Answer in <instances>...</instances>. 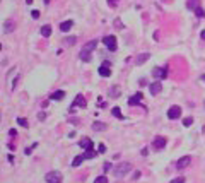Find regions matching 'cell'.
<instances>
[{"label":"cell","mask_w":205,"mask_h":183,"mask_svg":"<svg viewBox=\"0 0 205 183\" xmlns=\"http://www.w3.org/2000/svg\"><path fill=\"white\" fill-rule=\"evenodd\" d=\"M72 26H74V21H63L60 24V31H63V33H67V31L72 29Z\"/></svg>","instance_id":"obj_16"},{"label":"cell","mask_w":205,"mask_h":183,"mask_svg":"<svg viewBox=\"0 0 205 183\" xmlns=\"http://www.w3.org/2000/svg\"><path fill=\"white\" fill-rule=\"evenodd\" d=\"M111 113H113V117H116L118 120H123V115H122V109L118 108V106H115L113 109H111Z\"/></svg>","instance_id":"obj_22"},{"label":"cell","mask_w":205,"mask_h":183,"mask_svg":"<svg viewBox=\"0 0 205 183\" xmlns=\"http://www.w3.org/2000/svg\"><path fill=\"white\" fill-rule=\"evenodd\" d=\"M41 34L48 38V36L51 34V26H48V24H46V26H43V27H41Z\"/></svg>","instance_id":"obj_23"},{"label":"cell","mask_w":205,"mask_h":183,"mask_svg":"<svg viewBox=\"0 0 205 183\" xmlns=\"http://www.w3.org/2000/svg\"><path fill=\"white\" fill-rule=\"evenodd\" d=\"M75 41H77V38H75V36H72V38H65V43L67 45H74Z\"/></svg>","instance_id":"obj_28"},{"label":"cell","mask_w":205,"mask_h":183,"mask_svg":"<svg viewBox=\"0 0 205 183\" xmlns=\"http://www.w3.org/2000/svg\"><path fill=\"white\" fill-rule=\"evenodd\" d=\"M31 16H33V19H38L39 17V12H38V10H33V14H31Z\"/></svg>","instance_id":"obj_33"},{"label":"cell","mask_w":205,"mask_h":183,"mask_svg":"<svg viewBox=\"0 0 205 183\" xmlns=\"http://www.w3.org/2000/svg\"><path fill=\"white\" fill-rule=\"evenodd\" d=\"M14 29H16V22H14L12 19H9V21H5V22H4V33H5V34L12 33Z\"/></svg>","instance_id":"obj_10"},{"label":"cell","mask_w":205,"mask_h":183,"mask_svg":"<svg viewBox=\"0 0 205 183\" xmlns=\"http://www.w3.org/2000/svg\"><path fill=\"white\" fill-rule=\"evenodd\" d=\"M96 156V152H94V151H92V149H89V151H86V154H84V157H86V159H92V157Z\"/></svg>","instance_id":"obj_24"},{"label":"cell","mask_w":205,"mask_h":183,"mask_svg":"<svg viewBox=\"0 0 205 183\" xmlns=\"http://www.w3.org/2000/svg\"><path fill=\"white\" fill-rule=\"evenodd\" d=\"M79 145L82 149H86V151H89V149H92V140L89 139V137H82L80 142H79Z\"/></svg>","instance_id":"obj_12"},{"label":"cell","mask_w":205,"mask_h":183,"mask_svg":"<svg viewBox=\"0 0 205 183\" xmlns=\"http://www.w3.org/2000/svg\"><path fill=\"white\" fill-rule=\"evenodd\" d=\"M149 89H150V94H152V96H156V94H159V92H161L162 86H161V82L157 81V82H152V84H150V86H149Z\"/></svg>","instance_id":"obj_13"},{"label":"cell","mask_w":205,"mask_h":183,"mask_svg":"<svg viewBox=\"0 0 205 183\" xmlns=\"http://www.w3.org/2000/svg\"><path fill=\"white\" fill-rule=\"evenodd\" d=\"M84 159H86V157H84V154H82V156H75V157H74V161H72V166H74V168L80 166V164H82Z\"/></svg>","instance_id":"obj_20"},{"label":"cell","mask_w":205,"mask_h":183,"mask_svg":"<svg viewBox=\"0 0 205 183\" xmlns=\"http://www.w3.org/2000/svg\"><path fill=\"white\" fill-rule=\"evenodd\" d=\"M202 39H205V29L202 31Z\"/></svg>","instance_id":"obj_37"},{"label":"cell","mask_w":205,"mask_h":183,"mask_svg":"<svg viewBox=\"0 0 205 183\" xmlns=\"http://www.w3.org/2000/svg\"><path fill=\"white\" fill-rule=\"evenodd\" d=\"M152 75L157 79V81H161V79L168 77V70L162 69V67H156V69H152Z\"/></svg>","instance_id":"obj_6"},{"label":"cell","mask_w":205,"mask_h":183,"mask_svg":"<svg viewBox=\"0 0 205 183\" xmlns=\"http://www.w3.org/2000/svg\"><path fill=\"white\" fill-rule=\"evenodd\" d=\"M26 4H33V0H26Z\"/></svg>","instance_id":"obj_38"},{"label":"cell","mask_w":205,"mask_h":183,"mask_svg":"<svg viewBox=\"0 0 205 183\" xmlns=\"http://www.w3.org/2000/svg\"><path fill=\"white\" fill-rule=\"evenodd\" d=\"M46 183H62V174L58 171H50L46 173Z\"/></svg>","instance_id":"obj_4"},{"label":"cell","mask_w":205,"mask_h":183,"mask_svg":"<svg viewBox=\"0 0 205 183\" xmlns=\"http://www.w3.org/2000/svg\"><path fill=\"white\" fill-rule=\"evenodd\" d=\"M97 152H101V154L106 152V145L104 144H99V145H97Z\"/></svg>","instance_id":"obj_29"},{"label":"cell","mask_w":205,"mask_h":183,"mask_svg":"<svg viewBox=\"0 0 205 183\" xmlns=\"http://www.w3.org/2000/svg\"><path fill=\"white\" fill-rule=\"evenodd\" d=\"M190 161H192V157L190 156H183L178 163H176V168H178V170H183V168H186V166L190 164Z\"/></svg>","instance_id":"obj_9"},{"label":"cell","mask_w":205,"mask_h":183,"mask_svg":"<svg viewBox=\"0 0 205 183\" xmlns=\"http://www.w3.org/2000/svg\"><path fill=\"white\" fill-rule=\"evenodd\" d=\"M74 105L80 106V108H84V106L87 105V103H86V99H84L82 94H77V98H75V101H74Z\"/></svg>","instance_id":"obj_18"},{"label":"cell","mask_w":205,"mask_h":183,"mask_svg":"<svg viewBox=\"0 0 205 183\" xmlns=\"http://www.w3.org/2000/svg\"><path fill=\"white\" fill-rule=\"evenodd\" d=\"M109 65H111L109 62H103V65L99 67V70H97L101 77H109V75H111V70H109Z\"/></svg>","instance_id":"obj_8"},{"label":"cell","mask_w":205,"mask_h":183,"mask_svg":"<svg viewBox=\"0 0 205 183\" xmlns=\"http://www.w3.org/2000/svg\"><path fill=\"white\" fill-rule=\"evenodd\" d=\"M169 183H185V178H183V176H179V178H175V180H171Z\"/></svg>","instance_id":"obj_30"},{"label":"cell","mask_w":205,"mask_h":183,"mask_svg":"<svg viewBox=\"0 0 205 183\" xmlns=\"http://www.w3.org/2000/svg\"><path fill=\"white\" fill-rule=\"evenodd\" d=\"M186 7H188L190 10H193V12H195V10L200 7V0H188V2H186Z\"/></svg>","instance_id":"obj_15"},{"label":"cell","mask_w":205,"mask_h":183,"mask_svg":"<svg viewBox=\"0 0 205 183\" xmlns=\"http://www.w3.org/2000/svg\"><path fill=\"white\" fill-rule=\"evenodd\" d=\"M181 117V108H179V106H171L169 109H168V118H169V120H176V118H179Z\"/></svg>","instance_id":"obj_5"},{"label":"cell","mask_w":205,"mask_h":183,"mask_svg":"<svg viewBox=\"0 0 205 183\" xmlns=\"http://www.w3.org/2000/svg\"><path fill=\"white\" fill-rule=\"evenodd\" d=\"M115 26L120 27V29H123V24H122V21H120V19H116V21H115Z\"/></svg>","instance_id":"obj_32"},{"label":"cell","mask_w":205,"mask_h":183,"mask_svg":"<svg viewBox=\"0 0 205 183\" xmlns=\"http://www.w3.org/2000/svg\"><path fill=\"white\" fill-rule=\"evenodd\" d=\"M164 145H166V139H164V137H161V135H157L156 139L152 140V147L156 149V151L164 149Z\"/></svg>","instance_id":"obj_7"},{"label":"cell","mask_w":205,"mask_h":183,"mask_svg":"<svg viewBox=\"0 0 205 183\" xmlns=\"http://www.w3.org/2000/svg\"><path fill=\"white\" fill-rule=\"evenodd\" d=\"M195 14H196V16H198V17H203V16H205V12H203V10H202V7H198V9L195 10Z\"/></svg>","instance_id":"obj_31"},{"label":"cell","mask_w":205,"mask_h":183,"mask_svg":"<svg viewBox=\"0 0 205 183\" xmlns=\"http://www.w3.org/2000/svg\"><path fill=\"white\" fill-rule=\"evenodd\" d=\"M103 43L106 45V48L109 50V52H115V50H116V38H115V36H104V38H103Z\"/></svg>","instance_id":"obj_3"},{"label":"cell","mask_w":205,"mask_h":183,"mask_svg":"<svg viewBox=\"0 0 205 183\" xmlns=\"http://www.w3.org/2000/svg\"><path fill=\"white\" fill-rule=\"evenodd\" d=\"M94 183H108V178H106V176H97V178L94 180Z\"/></svg>","instance_id":"obj_27"},{"label":"cell","mask_w":205,"mask_h":183,"mask_svg":"<svg viewBox=\"0 0 205 183\" xmlns=\"http://www.w3.org/2000/svg\"><path fill=\"white\" fill-rule=\"evenodd\" d=\"M97 46V39H92V41H89L86 46H84L82 50H80V60H84V62H89L91 60V53L94 52V48Z\"/></svg>","instance_id":"obj_1"},{"label":"cell","mask_w":205,"mask_h":183,"mask_svg":"<svg viewBox=\"0 0 205 183\" xmlns=\"http://www.w3.org/2000/svg\"><path fill=\"white\" fill-rule=\"evenodd\" d=\"M63 98H65V92L63 91H55L51 96H50V99H63Z\"/></svg>","instance_id":"obj_21"},{"label":"cell","mask_w":205,"mask_h":183,"mask_svg":"<svg viewBox=\"0 0 205 183\" xmlns=\"http://www.w3.org/2000/svg\"><path fill=\"white\" fill-rule=\"evenodd\" d=\"M116 2H118V0H108V4L111 5V7H113V5H116Z\"/></svg>","instance_id":"obj_34"},{"label":"cell","mask_w":205,"mask_h":183,"mask_svg":"<svg viewBox=\"0 0 205 183\" xmlns=\"http://www.w3.org/2000/svg\"><path fill=\"white\" fill-rule=\"evenodd\" d=\"M144 99V96H142V92H137L135 96H132L130 99H128V105L130 106H137V105H140V101Z\"/></svg>","instance_id":"obj_11"},{"label":"cell","mask_w":205,"mask_h":183,"mask_svg":"<svg viewBox=\"0 0 205 183\" xmlns=\"http://www.w3.org/2000/svg\"><path fill=\"white\" fill-rule=\"evenodd\" d=\"M149 58H150V55H149V53H140L139 57H137L135 63H137V65H142V63H145Z\"/></svg>","instance_id":"obj_14"},{"label":"cell","mask_w":205,"mask_h":183,"mask_svg":"<svg viewBox=\"0 0 205 183\" xmlns=\"http://www.w3.org/2000/svg\"><path fill=\"white\" fill-rule=\"evenodd\" d=\"M9 134H10V137H16V130H14V128H12V130H9Z\"/></svg>","instance_id":"obj_36"},{"label":"cell","mask_w":205,"mask_h":183,"mask_svg":"<svg viewBox=\"0 0 205 183\" xmlns=\"http://www.w3.org/2000/svg\"><path fill=\"white\" fill-rule=\"evenodd\" d=\"M139 84H140V86H145L147 82H145V79H140V81H139Z\"/></svg>","instance_id":"obj_35"},{"label":"cell","mask_w":205,"mask_h":183,"mask_svg":"<svg viewBox=\"0 0 205 183\" xmlns=\"http://www.w3.org/2000/svg\"><path fill=\"white\" fill-rule=\"evenodd\" d=\"M192 123H193V118H192V117H186V118L183 120V125H185V127H190Z\"/></svg>","instance_id":"obj_26"},{"label":"cell","mask_w":205,"mask_h":183,"mask_svg":"<svg viewBox=\"0 0 205 183\" xmlns=\"http://www.w3.org/2000/svg\"><path fill=\"white\" fill-rule=\"evenodd\" d=\"M108 94H109V98H118L120 94H122V92H120V87H118V86H113L111 89H109Z\"/></svg>","instance_id":"obj_19"},{"label":"cell","mask_w":205,"mask_h":183,"mask_svg":"<svg viewBox=\"0 0 205 183\" xmlns=\"http://www.w3.org/2000/svg\"><path fill=\"white\" fill-rule=\"evenodd\" d=\"M48 2H50V0H44V4H48Z\"/></svg>","instance_id":"obj_39"},{"label":"cell","mask_w":205,"mask_h":183,"mask_svg":"<svg viewBox=\"0 0 205 183\" xmlns=\"http://www.w3.org/2000/svg\"><path fill=\"white\" fill-rule=\"evenodd\" d=\"M92 128H94L96 132H101V130H106V128H108V125H106V123H103V122H94V123H92Z\"/></svg>","instance_id":"obj_17"},{"label":"cell","mask_w":205,"mask_h":183,"mask_svg":"<svg viewBox=\"0 0 205 183\" xmlns=\"http://www.w3.org/2000/svg\"><path fill=\"white\" fill-rule=\"evenodd\" d=\"M132 171V164L130 163H120L113 168V174L116 178H123V176H127L128 173Z\"/></svg>","instance_id":"obj_2"},{"label":"cell","mask_w":205,"mask_h":183,"mask_svg":"<svg viewBox=\"0 0 205 183\" xmlns=\"http://www.w3.org/2000/svg\"><path fill=\"white\" fill-rule=\"evenodd\" d=\"M17 123H19L21 127H24V128H27V127H29V123H27L26 118H17Z\"/></svg>","instance_id":"obj_25"}]
</instances>
